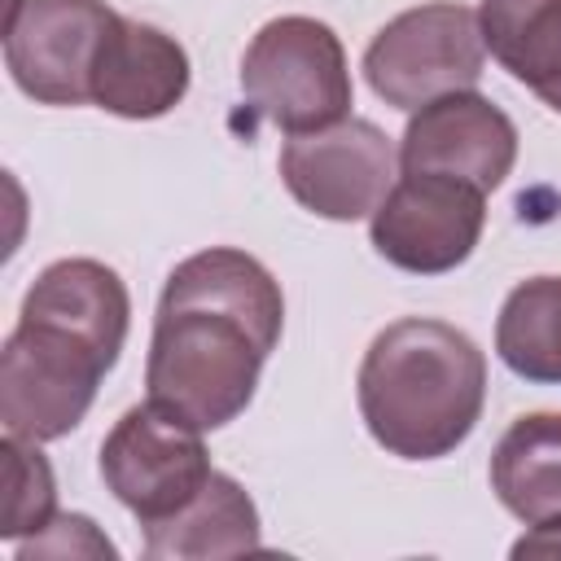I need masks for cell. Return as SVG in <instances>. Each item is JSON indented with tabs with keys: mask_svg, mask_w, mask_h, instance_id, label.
<instances>
[{
	"mask_svg": "<svg viewBox=\"0 0 561 561\" xmlns=\"http://www.w3.org/2000/svg\"><path fill=\"white\" fill-rule=\"evenodd\" d=\"M259 548H263L259 508L250 491L219 469L180 513L145 526L149 561H215V557H241Z\"/></svg>",
	"mask_w": 561,
	"mask_h": 561,
	"instance_id": "obj_12",
	"label": "cell"
},
{
	"mask_svg": "<svg viewBox=\"0 0 561 561\" xmlns=\"http://www.w3.org/2000/svg\"><path fill=\"white\" fill-rule=\"evenodd\" d=\"M495 355L526 381L561 386V276H530L508 289L495 320Z\"/></svg>",
	"mask_w": 561,
	"mask_h": 561,
	"instance_id": "obj_15",
	"label": "cell"
},
{
	"mask_svg": "<svg viewBox=\"0 0 561 561\" xmlns=\"http://www.w3.org/2000/svg\"><path fill=\"white\" fill-rule=\"evenodd\" d=\"M355 399L368 434L399 460L451 456L486 403V355L478 342L434 316L386 324L355 377Z\"/></svg>",
	"mask_w": 561,
	"mask_h": 561,
	"instance_id": "obj_3",
	"label": "cell"
},
{
	"mask_svg": "<svg viewBox=\"0 0 561 561\" xmlns=\"http://www.w3.org/2000/svg\"><path fill=\"white\" fill-rule=\"evenodd\" d=\"M394 167V140L368 118H342L280 145V180L289 197L302 210L337 224H355L364 215L373 219V210L399 180Z\"/></svg>",
	"mask_w": 561,
	"mask_h": 561,
	"instance_id": "obj_9",
	"label": "cell"
},
{
	"mask_svg": "<svg viewBox=\"0 0 561 561\" xmlns=\"http://www.w3.org/2000/svg\"><path fill=\"white\" fill-rule=\"evenodd\" d=\"M184 92H188L184 44L149 22L118 13L92 70V105L140 123L171 114L184 101Z\"/></svg>",
	"mask_w": 561,
	"mask_h": 561,
	"instance_id": "obj_11",
	"label": "cell"
},
{
	"mask_svg": "<svg viewBox=\"0 0 561 561\" xmlns=\"http://www.w3.org/2000/svg\"><path fill=\"white\" fill-rule=\"evenodd\" d=\"M517 162V127L513 118L482 96L447 92L421 110H412L399 140V171H438L478 184L482 193L500 188Z\"/></svg>",
	"mask_w": 561,
	"mask_h": 561,
	"instance_id": "obj_10",
	"label": "cell"
},
{
	"mask_svg": "<svg viewBox=\"0 0 561 561\" xmlns=\"http://www.w3.org/2000/svg\"><path fill=\"white\" fill-rule=\"evenodd\" d=\"M486 228V193L438 171H399L373 210V250L412 276H443L460 267Z\"/></svg>",
	"mask_w": 561,
	"mask_h": 561,
	"instance_id": "obj_7",
	"label": "cell"
},
{
	"mask_svg": "<svg viewBox=\"0 0 561 561\" xmlns=\"http://www.w3.org/2000/svg\"><path fill=\"white\" fill-rule=\"evenodd\" d=\"M486 44L478 13L456 0H434L390 18L364 48L368 88L394 110H421L447 92L478 88Z\"/></svg>",
	"mask_w": 561,
	"mask_h": 561,
	"instance_id": "obj_5",
	"label": "cell"
},
{
	"mask_svg": "<svg viewBox=\"0 0 561 561\" xmlns=\"http://www.w3.org/2000/svg\"><path fill=\"white\" fill-rule=\"evenodd\" d=\"M241 96L285 136L351 118L355 83L337 31L307 13L263 22L241 57Z\"/></svg>",
	"mask_w": 561,
	"mask_h": 561,
	"instance_id": "obj_4",
	"label": "cell"
},
{
	"mask_svg": "<svg viewBox=\"0 0 561 561\" xmlns=\"http://www.w3.org/2000/svg\"><path fill=\"white\" fill-rule=\"evenodd\" d=\"M114 18L105 0H22L4 18L9 79L39 105H92V70Z\"/></svg>",
	"mask_w": 561,
	"mask_h": 561,
	"instance_id": "obj_8",
	"label": "cell"
},
{
	"mask_svg": "<svg viewBox=\"0 0 561 561\" xmlns=\"http://www.w3.org/2000/svg\"><path fill=\"white\" fill-rule=\"evenodd\" d=\"M202 434L206 430L153 399L127 408L101 443V478L110 495L136 513L140 526L180 513L215 473Z\"/></svg>",
	"mask_w": 561,
	"mask_h": 561,
	"instance_id": "obj_6",
	"label": "cell"
},
{
	"mask_svg": "<svg viewBox=\"0 0 561 561\" xmlns=\"http://www.w3.org/2000/svg\"><path fill=\"white\" fill-rule=\"evenodd\" d=\"M280 329L285 294L254 254L232 245L188 254L158 298L145 359L149 399L197 430H224L250 408Z\"/></svg>",
	"mask_w": 561,
	"mask_h": 561,
	"instance_id": "obj_1",
	"label": "cell"
},
{
	"mask_svg": "<svg viewBox=\"0 0 561 561\" xmlns=\"http://www.w3.org/2000/svg\"><path fill=\"white\" fill-rule=\"evenodd\" d=\"M491 491L526 526L561 517V412L517 416L491 451Z\"/></svg>",
	"mask_w": 561,
	"mask_h": 561,
	"instance_id": "obj_13",
	"label": "cell"
},
{
	"mask_svg": "<svg viewBox=\"0 0 561 561\" xmlns=\"http://www.w3.org/2000/svg\"><path fill=\"white\" fill-rule=\"evenodd\" d=\"M478 31L486 53L561 114V0H482Z\"/></svg>",
	"mask_w": 561,
	"mask_h": 561,
	"instance_id": "obj_14",
	"label": "cell"
},
{
	"mask_svg": "<svg viewBox=\"0 0 561 561\" xmlns=\"http://www.w3.org/2000/svg\"><path fill=\"white\" fill-rule=\"evenodd\" d=\"M131 298L114 267L96 259L48 263L0 351V421L26 443L66 438L92 408L101 377L127 342Z\"/></svg>",
	"mask_w": 561,
	"mask_h": 561,
	"instance_id": "obj_2",
	"label": "cell"
},
{
	"mask_svg": "<svg viewBox=\"0 0 561 561\" xmlns=\"http://www.w3.org/2000/svg\"><path fill=\"white\" fill-rule=\"evenodd\" d=\"M0 456H4V522H0V539L18 543V539L39 535L57 517V482H53V465L44 460L39 443L4 434Z\"/></svg>",
	"mask_w": 561,
	"mask_h": 561,
	"instance_id": "obj_16",
	"label": "cell"
},
{
	"mask_svg": "<svg viewBox=\"0 0 561 561\" xmlns=\"http://www.w3.org/2000/svg\"><path fill=\"white\" fill-rule=\"evenodd\" d=\"M513 557H561V517L535 522V526L513 543Z\"/></svg>",
	"mask_w": 561,
	"mask_h": 561,
	"instance_id": "obj_18",
	"label": "cell"
},
{
	"mask_svg": "<svg viewBox=\"0 0 561 561\" xmlns=\"http://www.w3.org/2000/svg\"><path fill=\"white\" fill-rule=\"evenodd\" d=\"M35 557H105V561H114L118 548L96 530L92 517H83V513H57L39 535H31L18 548V561H35Z\"/></svg>",
	"mask_w": 561,
	"mask_h": 561,
	"instance_id": "obj_17",
	"label": "cell"
}]
</instances>
